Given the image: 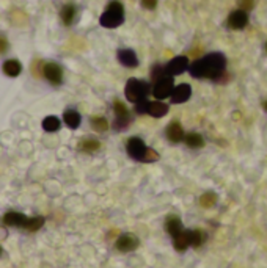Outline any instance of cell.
<instances>
[{
  "label": "cell",
  "mask_w": 267,
  "mask_h": 268,
  "mask_svg": "<svg viewBox=\"0 0 267 268\" xmlns=\"http://www.w3.org/2000/svg\"><path fill=\"white\" fill-rule=\"evenodd\" d=\"M225 68H227L225 55L214 52L206 55L205 58L195 61L189 69H191V74L195 79H210L215 82H222L223 77L227 75Z\"/></svg>",
  "instance_id": "obj_1"
},
{
  "label": "cell",
  "mask_w": 267,
  "mask_h": 268,
  "mask_svg": "<svg viewBox=\"0 0 267 268\" xmlns=\"http://www.w3.org/2000/svg\"><path fill=\"white\" fill-rule=\"evenodd\" d=\"M124 19V8L119 2H110L101 16V25L105 28H116L119 24H123Z\"/></svg>",
  "instance_id": "obj_2"
},
{
  "label": "cell",
  "mask_w": 267,
  "mask_h": 268,
  "mask_svg": "<svg viewBox=\"0 0 267 268\" xmlns=\"http://www.w3.org/2000/svg\"><path fill=\"white\" fill-rule=\"evenodd\" d=\"M124 93H126V97H128L131 102L137 104L140 101H143V99H146V96H148V93H150V87H148V83L143 82V80L131 79V80H128V83H126Z\"/></svg>",
  "instance_id": "obj_3"
},
{
  "label": "cell",
  "mask_w": 267,
  "mask_h": 268,
  "mask_svg": "<svg viewBox=\"0 0 267 268\" xmlns=\"http://www.w3.org/2000/svg\"><path fill=\"white\" fill-rule=\"evenodd\" d=\"M174 89V85H173V77L172 75H165L164 79L157 80L154 83V88H153V94L156 99H165L168 96H172Z\"/></svg>",
  "instance_id": "obj_4"
},
{
  "label": "cell",
  "mask_w": 267,
  "mask_h": 268,
  "mask_svg": "<svg viewBox=\"0 0 267 268\" xmlns=\"http://www.w3.org/2000/svg\"><path fill=\"white\" fill-rule=\"evenodd\" d=\"M126 149H128V154L131 155L132 159L135 160H145V155L148 152V147L143 143V140H140L137 137L134 138H129L128 140V146H126Z\"/></svg>",
  "instance_id": "obj_5"
},
{
  "label": "cell",
  "mask_w": 267,
  "mask_h": 268,
  "mask_svg": "<svg viewBox=\"0 0 267 268\" xmlns=\"http://www.w3.org/2000/svg\"><path fill=\"white\" fill-rule=\"evenodd\" d=\"M114 110H115V129H124L126 125L129 124L131 121V116H129V110L126 108V105L121 101H115L114 102Z\"/></svg>",
  "instance_id": "obj_6"
},
{
  "label": "cell",
  "mask_w": 267,
  "mask_h": 268,
  "mask_svg": "<svg viewBox=\"0 0 267 268\" xmlns=\"http://www.w3.org/2000/svg\"><path fill=\"white\" fill-rule=\"evenodd\" d=\"M248 24V14L244 10H234L228 16V27L233 30H242V28Z\"/></svg>",
  "instance_id": "obj_7"
},
{
  "label": "cell",
  "mask_w": 267,
  "mask_h": 268,
  "mask_svg": "<svg viewBox=\"0 0 267 268\" xmlns=\"http://www.w3.org/2000/svg\"><path fill=\"white\" fill-rule=\"evenodd\" d=\"M43 74L46 77V80L51 82L52 85H60L63 80V71L58 65H55V63H46L43 66Z\"/></svg>",
  "instance_id": "obj_8"
},
{
  "label": "cell",
  "mask_w": 267,
  "mask_h": 268,
  "mask_svg": "<svg viewBox=\"0 0 267 268\" xmlns=\"http://www.w3.org/2000/svg\"><path fill=\"white\" fill-rule=\"evenodd\" d=\"M189 68V60L187 56H174L172 61H168V65L165 66V71L168 75H179Z\"/></svg>",
  "instance_id": "obj_9"
},
{
  "label": "cell",
  "mask_w": 267,
  "mask_h": 268,
  "mask_svg": "<svg viewBox=\"0 0 267 268\" xmlns=\"http://www.w3.org/2000/svg\"><path fill=\"white\" fill-rule=\"evenodd\" d=\"M138 238L135 235L131 234H124L116 240V250L121 252H131L134 250L138 248Z\"/></svg>",
  "instance_id": "obj_10"
},
{
  "label": "cell",
  "mask_w": 267,
  "mask_h": 268,
  "mask_svg": "<svg viewBox=\"0 0 267 268\" xmlns=\"http://www.w3.org/2000/svg\"><path fill=\"white\" fill-rule=\"evenodd\" d=\"M191 94H192V88L191 85L187 83H181L178 87H174L173 93H172V102L173 104H182L191 99Z\"/></svg>",
  "instance_id": "obj_11"
},
{
  "label": "cell",
  "mask_w": 267,
  "mask_h": 268,
  "mask_svg": "<svg viewBox=\"0 0 267 268\" xmlns=\"http://www.w3.org/2000/svg\"><path fill=\"white\" fill-rule=\"evenodd\" d=\"M118 60L126 68H135L138 65L137 55L134 54V51H131V49H121V51L118 52Z\"/></svg>",
  "instance_id": "obj_12"
},
{
  "label": "cell",
  "mask_w": 267,
  "mask_h": 268,
  "mask_svg": "<svg viewBox=\"0 0 267 268\" xmlns=\"http://www.w3.org/2000/svg\"><path fill=\"white\" fill-rule=\"evenodd\" d=\"M167 138L172 141V143H179V141L184 140V130L179 123H172L167 127Z\"/></svg>",
  "instance_id": "obj_13"
},
{
  "label": "cell",
  "mask_w": 267,
  "mask_h": 268,
  "mask_svg": "<svg viewBox=\"0 0 267 268\" xmlns=\"http://www.w3.org/2000/svg\"><path fill=\"white\" fill-rule=\"evenodd\" d=\"M165 229H167V232H168V234H170L173 238L176 237V235H179L181 232L184 231V229H182V223H181V220H179L178 216H174V215L167 218Z\"/></svg>",
  "instance_id": "obj_14"
},
{
  "label": "cell",
  "mask_w": 267,
  "mask_h": 268,
  "mask_svg": "<svg viewBox=\"0 0 267 268\" xmlns=\"http://www.w3.org/2000/svg\"><path fill=\"white\" fill-rule=\"evenodd\" d=\"M27 221V216L22 214H18V212H10L6 214L3 218V223L8 226H16V228H24V224Z\"/></svg>",
  "instance_id": "obj_15"
},
{
  "label": "cell",
  "mask_w": 267,
  "mask_h": 268,
  "mask_svg": "<svg viewBox=\"0 0 267 268\" xmlns=\"http://www.w3.org/2000/svg\"><path fill=\"white\" fill-rule=\"evenodd\" d=\"M191 246V231H182L179 235L174 237V248L176 251H186Z\"/></svg>",
  "instance_id": "obj_16"
},
{
  "label": "cell",
  "mask_w": 267,
  "mask_h": 268,
  "mask_svg": "<svg viewBox=\"0 0 267 268\" xmlns=\"http://www.w3.org/2000/svg\"><path fill=\"white\" fill-rule=\"evenodd\" d=\"M63 119H65V124L69 127V129H77L80 125V115L76 110H66L65 115H63Z\"/></svg>",
  "instance_id": "obj_17"
},
{
  "label": "cell",
  "mask_w": 267,
  "mask_h": 268,
  "mask_svg": "<svg viewBox=\"0 0 267 268\" xmlns=\"http://www.w3.org/2000/svg\"><path fill=\"white\" fill-rule=\"evenodd\" d=\"M148 113L151 116H154V118H162V116H165L168 113V105L164 104V102H160V101L151 102Z\"/></svg>",
  "instance_id": "obj_18"
},
{
  "label": "cell",
  "mask_w": 267,
  "mask_h": 268,
  "mask_svg": "<svg viewBox=\"0 0 267 268\" xmlns=\"http://www.w3.org/2000/svg\"><path fill=\"white\" fill-rule=\"evenodd\" d=\"M76 16V6L73 3H66L60 11V18L65 22V25H71Z\"/></svg>",
  "instance_id": "obj_19"
},
{
  "label": "cell",
  "mask_w": 267,
  "mask_h": 268,
  "mask_svg": "<svg viewBox=\"0 0 267 268\" xmlns=\"http://www.w3.org/2000/svg\"><path fill=\"white\" fill-rule=\"evenodd\" d=\"M3 71L6 75L18 77L20 74V71H22V66H20V63L18 60H6L3 65Z\"/></svg>",
  "instance_id": "obj_20"
},
{
  "label": "cell",
  "mask_w": 267,
  "mask_h": 268,
  "mask_svg": "<svg viewBox=\"0 0 267 268\" xmlns=\"http://www.w3.org/2000/svg\"><path fill=\"white\" fill-rule=\"evenodd\" d=\"M184 141H186V144L189 147H203L205 146V140H203V137L200 135V133H187V135L184 137Z\"/></svg>",
  "instance_id": "obj_21"
},
{
  "label": "cell",
  "mask_w": 267,
  "mask_h": 268,
  "mask_svg": "<svg viewBox=\"0 0 267 268\" xmlns=\"http://www.w3.org/2000/svg\"><path fill=\"white\" fill-rule=\"evenodd\" d=\"M206 242V234L201 229H195L191 231V246H195V248H200V246Z\"/></svg>",
  "instance_id": "obj_22"
},
{
  "label": "cell",
  "mask_w": 267,
  "mask_h": 268,
  "mask_svg": "<svg viewBox=\"0 0 267 268\" xmlns=\"http://www.w3.org/2000/svg\"><path fill=\"white\" fill-rule=\"evenodd\" d=\"M43 129L46 132H57L60 129V119L57 116H47L43 121Z\"/></svg>",
  "instance_id": "obj_23"
},
{
  "label": "cell",
  "mask_w": 267,
  "mask_h": 268,
  "mask_svg": "<svg viewBox=\"0 0 267 268\" xmlns=\"http://www.w3.org/2000/svg\"><path fill=\"white\" fill-rule=\"evenodd\" d=\"M44 218L43 216H35V218H27V221L24 224V229L27 231H38L39 228H43Z\"/></svg>",
  "instance_id": "obj_24"
},
{
  "label": "cell",
  "mask_w": 267,
  "mask_h": 268,
  "mask_svg": "<svg viewBox=\"0 0 267 268\" xmlns=\"http://www.w3.org/2000/svg\"><path fill=\"white\" fill-rule=\"evenodd\" d=\"M99 146H101L99 141H97V140H91V138L80 141V144H79L80 151H83V152H95V151L99 149Z\"/></svg>",
  "instance_id": "obj_25"
},
{
  "label": "cell",
  "mask_w": 267,
  "mask_h": 268,
  "mask_svg": "<svg viewBox=\"0 0 267 268\" xmlns=\"http://www.w3.org/2000/svg\"><path fill=\"white\" fill-rule=\"evenodd\" d=\"M91 127L97 132H105L109 129V123H107V119L102 116H95V118H91Z\"/></svg>",
  "instance_id": "obj_26"
},
{
  "label": "cell",
  "mask_w": 267,
  "mask_h": 268,
  "mask_svg": "<svg viewBox=\"0 0 267 268\" xmlns=\"http://www.w3.org/2000/svg\"><path fill=\"white\" fill-rule=\"evenodd\" d=\"M150 101L148 99H143V101H140V102H137L135 104V111L137 113H140V115H142V113H148V110H150Z\"/></svg>",
  "instance_id": "obj_27"
},
{
  "label": "cell",
  "mask_w": 267,
  "mask_h": 268,
  "mask_svg": "<svg viewBox=\"0 0 267 268\" xmlns=\"http://www.w3.org/2000/svg\"><path fill=\"white\" fill-rule=\"evenodd\" d=\"M253 3H255V0H239V6L244 11H250L253 8Z\"/></svg>",
  "instance_id": "obj_28"
},
{
  "label": "cell",
  "mask_w": 267,
  "mask_h": 268,
  "mask_svg": "<svg viewBox=\"0 0 267 268\" xmlns=\"http://www.w3.org/2000/svg\"><path fill=\"white\" fill-rule=\"evenodd\" d=\"M142 6L146 10H154L157 6V0H142Z\"/></svg>",
  "instance_id": "obj_29"
},
{
  "label": "cell",
  "mask_w": 267,
  "mask_h": 268,
  "mask_svg": "<svg viewBox=\"0 0 267 268\" xmlns=\"http://www.w3.org/2000/svg\"><path fill=\"white\" fill-rule=\"evenodd\" d=\"M157 159H159V155H157L156 152H154L153 149H150V147H148V152H146L143 161H154V160H157Z\"/></svg>",
  "instance_id": "obj_30"
},
{
  "label": "cell",
  "mask_w": 267,
  "mask_h": 268,
  "mask_svg": "<svg viewBox=\"0 0 267 268\" xmlns=\"http://www.w3.org/2000/svg\"><path fill=\"white\" fill-rule=\"evenodd\" d=\"M5 49H6V42H5V39L2 38V51H5Z\"/></svg>",
  "instance_id": "obj_31"
},
{
  "label": "cell",
  "mask_w": 267,
  "mask_h": 268,
  "mask_svg": "<svg viewBox=\"0 0 267 268\" xmlns=\"http://www.w3.org/2000/svg\"><path fill=\"white\" fill-rule=\"evenodd\" d=\"M263 107H264V110H266V111H267V101H266V102H264V104H263Z\"/></svg>",
  "instance_id": "obj_32"
},
{
  "label": "cell",
  "mask_w": 267,
  "mask_h": 268,
  "mask_svg": "<svg viewBox=\"0 0 267 268\" xmlns=\"http://www.w3.org/2000/svg\"><path fill=\"white\" fill-rule=\"evenodd\" d=\"M266 52H267V42H266Z\"/></svg>",
  "instance_id": "obj_33"
}]
</instances>
